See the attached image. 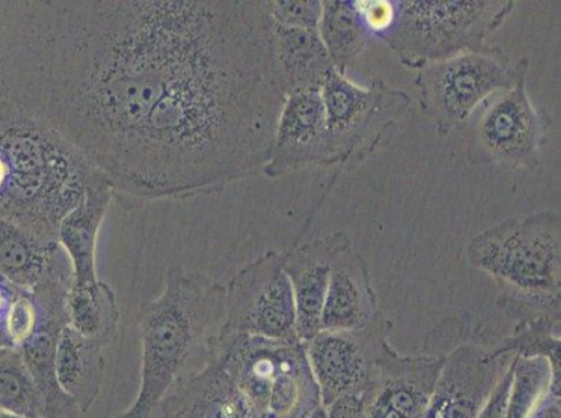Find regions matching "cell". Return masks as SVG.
I'll use <instances>...</instances> for the list:
<instances>
[{
  "instance_id": "6da1fadb",
  "label": "cell",
  "mask_w": 561,
  "mask_h": 418,
  "mask_svg": "<svg viewBox=\"0 0 561 418\" xmlns=\"http://www.w3.org/2000/svg\"><path fill=\"white\" fill-rule=\"evenodd\" d=\"M263 0H0V102L125 208L263 175L285 101Z\"/></svg>"
},
{
  "instance_id": "7a4b0ae2",
  "label": "cell",
  "mask_w": 561,
  "mask_h": 418,
  "mask_svg": "<svg viewBox=\"0 0 561 418\" xmlns=\"http://www.w3.org/2000/svg\"><path fill=\"white\" fill-rule=\"evenodd\" d=\"M108 181L58 130L0 102V218L43 243H59L70 212Z\"/></svg>"
},
{
  "instance_id": "3957f363",
  "label": "cell",
  "mask_w": 561,
  "mask_h": 418,
  "mask_svg": "<svg viewBox=\"0 0 561 418\" xmlns=\"http://www.w3.org/2000/svg\"><path fill=\"white\" fill-rule=\"evenodd\" d=\"M141 382L130 409L115 418H156L161 407L216 357L226 323V287L182 265L164 292L141 305Z\"/></svg>"
},
{
  "instance_id": "277c9868",
  "label": "cell",
  "mask_w": 561,
  "mask_h": 418,
  "mask_svg": "<svg viewBox=\"0 0 561 418\" xmlns=\"http://www.w3.org/2000/svg\"><path fill=\"white\" fill-rule=\"evenodd\" d=\"M468 262L492 277L497 307L515 323L561 321V219L539 211L477 234Z\"/></svg>"
},
{
  "instance_id": "5b68a950",
  "label": "cell",
  "mask_w": 561,
  "mask_h": 418,
  "mask_svg": "<svg viewBox=\"0 0 561 418\" xmlns=\"http://www.w3.org/2000/svg\"><path fill=\"white\" fill-rule=\"evenodd\" d=\"M216 359L247 397L253 418H308L323 406L300 340L221 330Z\"/></svg>"
},
{
  "instance_id": "8992f818",
  "label": "cell",
  "mask_w": 561,
  "mask_h": 418,
  "mask_svg": "<svg viewBox=\"0 0 561 418\" xmlns=\"http://www.w3.org/2000/svg\"><path fill=\"white\" fill-rule=\"evenodd\" d=\"M394 19L379 35L408 69L488 48L513 0H392Z\"/></svg>"
},
{
  "instance_id": "52a82bcc",
  "label": "cell",
  "mask_w": 561,
  "mask_h": 418,
  "mask_svg": "<svg viewBox=\"0 0 561 418\" xmlns=\"http://www.w3.org/2000/svg\"><path fill=\"white\" fill-rule=\"evenodd\" d=\"M529 59L488 47L425 66L413 83L420 105L442 135L466 126L492 95L527 81Z\"/></svg>"
},
{
  "instance_id": "ba28073f",
  "label": "cell",
  "mask_w": 561,
  "mask_h": 418,
  "mask_svg": "<svg viewBox=\"0 0 561 418\" xmlns=\"http://www.w3.org/2000/svg\"><path fill=\"white\" fill-rule=\"evenodd\" d=\"M333 166L374 155L411 109L412 98L385 80L367 86L331 71L321 85Z\"/></svg>"
},
{
  "instance_id": "9c48e42d",
  "label": "cell",
  "mask_w": 561,
  "mask_h": 418,
  "mask_svg": "<svg viewBox=\"0 0 561 418\" xmlns=\"http://www.w3.org/2000/svg\"><path fill=\"white\" fill-rule=\"evenodd\" d=\"M468 126L467 156L473 165L537 170L552 120L530 101L527 83L489 98Z\"/></svg>"
},
{
  "instance_id": "30bf717a",
  "label": "cell",
  "mask_w": 561,
  "mask_h": 418,
  "mask_svg": "<svg viewBox=\"0 0 561 418\" xmlns=\"http://www.w3.org/2000/svg\"><path fill=\"white\" fill-rule=\"evenodd\" d=\"M222 333L299 340L297 305L285 271V252H267L244 265L226 287Z\"/></svg>"
},
{
  "instance_id": "8fae6325",
  "label": "cell",
  "mask_w": 561,
  "mask_h": 418,
  "mask_svg": "<svg viewBox=\"0 0 561 418\" xmlns=\"http://www.w3.org/2000/svg\"><path fill=\"white\" fill-rule=\"evenodd\" d=\"M391 330L390 320L380 313L364 328L320 330L305 341L323 407L340 397L365 396Z\"/></svg>"
},
{
  "instance_id": "7c38bea8",
  "label": "cell",
  "mask_w": 561,
  "mask_h": 418,
  "mask_svg": "<svg viewBox=\"0 0 561 418\" xmlns=\"http://www.w3.org/2000/svg\"><path fill=\"white\" fill-rule=\"evenodd\" d=\"M478 324L445 355L425 418H478L514 355L493 353Z\"/></svg>"
},
{
  "instance_id": "4fadbf2b",
  "label": "cell",
  "mask_w": 561,
  "mask_h": 418,
  "mask_svg": "<svg viewBox=\"0 0 561 418\" xmlns=\"http://www.w3.org/2000/svg\"><path fill=\"white\" fill-rule=\"evenodd\" d=\"M333 166L321 86L290 91L280 108L264 176Z\"/></svg>"
},
{
  "instance_id": "5bb4252c",
  "label": "cell",
  "mask_w": 561,
  "mask_h": 418,
  "mask_svg": "<svg viewBox=\"0 0 561 418\" xmlns=\"http://www.w3.org/2000/svg\"><path fill=\"white\" fill-rule=\"evenodd\" d=\"M443 357H407L387 345L365 392L367 418H425Z\"/></svg>"
},
{
  "instance_id": "9a60e30c",
  "label": "cell",
  "mask_w": 561,
  "mask_h": 418,
  "mask_svg": "<svg viewBox=\"0 0 561 418\" xmlns=\"http://www.w3.org/2000/svg\"><path fill=\"white\" fill-rule=\"evenodd\" d=\"M354 246L343 231H336L316 241L295 242L285 252V271L293 285L297 305V334L302 344L321 330V313L328 293L334 259L344 249Z\"/></svg>"
},
{
  "instance_id": "2e32d148",
  "label": "cell",
  "mask_w": 561,
  "mask_h": 418,
  "mask_svg": "<svg viewBox=\"0 0 561 418\" xmlns=\"http://www.w3.org/2000/svg\"><path fill=\"white\" fill-rule=\"evenodd\" d=\"M381 313L369 268L354 246L334 259L321 313V330H355Z\"/></svg>"
},
{
  "instance_id": "e0dca14e",
  "label": "cell",
  "mask_w": 561,
  "mask_h": 418,
  "mask_svg": "<svg viewBox=\"0 0 561 418\" xmlns=\"http://www.w3.org/2000/svg\"><path fill=\"white\" fill-rule=\"evenodd\" d=\"M68 325V311L43 304L37 328L32 338L19 349L44 397V418H79L81 415L78 405L65 394L56 376V348L60 334Z\"/></svg>"
},
{
  "instance_id": "ac0fdd59",
  "label": "cell",
  "mask_w": 561,
  "mask_h": 418,
  "mask_svg": "<svg viewBox=\"0 0 561 418\" xmlns=\"http://www.w3.org/2000/svg\"><path fill=\"white\" fill-rule=\"evenodd\" d=\"M171 411H182L191 418H253L247 397L216 357L161 407L156 418Z\"/></svg>"
},
{
  "instance_id": "d6986e66",
  "label": "cell",
  "mask_w": 561,
  "mask_h": 418,
  "mask_svg": "<svg viewBox=\"0 0 561 418\" xmlns=\"http://www.w3.org/2000/svg\"><path fill=\"white\" fill-rule=\"evenodd\" d=\"M70 264L59 243H43L0 218V274L19 288L33 290Z\"/></svg>"
},
{
  "instance_id": "ffe728a7",
  "label": "cell",
  "mask_w": 561,
  "mask_h": 418,
  "mask_svg": "<svg viewBox=\"0 0 561 418\" xmlns=\"http://www.w3.org/2000/svg\"><path fill=\"white\" fill-rule=\"evenodd\" d=\"M112 200L114 194L110 185L95 187L87 193L84 200L60 225L58 242L68 254L73 267V285L78 287L100 280L96 274V239Z\"/></svg>"
},
{
  "instance_id": "44dd1931",
  "label": "cell",
  "mask_w": 561,
  "mask_h": 418,
  "mask_svg": "<svg viewBox=\"0 0 561 418\" xmlns=\"http://www.w3.org/2000/svg\"><path fill=\"white\" fill-rule=\"evenodd\" d=\"M273 37L285 95L306 86H321L335 70L319 32L273 23Z\"/></svg>"
},
{
  "instance_id": "7402d4cb",
  "label": "cell",
  "mask_w": 561,
  "mask_h": 418,
  "mask_svg": "<svg viewBox=\"0 0 561 418\" xmlns=\"http://www.w3.org/2000/svg\"><path fill=\"white\" fill-rule=\"evenodd\" d=\"M56 376L66 395L87 413L100 394L105 359L102 346L65 326L55 357Z\"/></svg>"
},
{
  "instance_id": "603a6c76",
  "label": "cell",
  "mask_w": 561,
  "mask_h": 418,
  "mask_svg": "<svg viewBox=\"0 0 561 418\" xmlns=\"http://www.w3.org/2000/svg\"><path fill=\"white\" fill-rule=\"evenodd\" d=\"M319 34L335 70L344 76L358 60L371 37L355 7V0L323 2Z\"/></svg>"
},
{
  "instance_id": "cb8c5ba5",
  "label": "cell",
  "mask_w": 561,
  "mask_h": 418,
  "mask_svg": "<svg viewBox=\"0 0 561 418\" xmlns=\"http://www.w3.org/2000/svg\"><path fill=\"white\" fill-rule=\"evenodd\" d=\"M68 320L76 333L104 348L115 339L119 323L114 290L101 279L85 287L73 285L68 295Z\"/></svg>"
},
{
  "instance_id": "d4e9b609",
  "label": "cell",
  "mask_w": 561,
  "mask_h": 418,
  "mask_svg": "<svg viewBox=\"0 0 561 418\" xmlns=\"http://www.w3.org/2000/svg\"><path fill=\"white\" fill-rule=\"evenodd\" d=\"M0 411L24 418L45 417L44 397L18 349H0Z\"/></svg>"
},
{
  "instance_id": "484cf974",
  "label": "cell",
  "mask_w": 561,
  "mask_h": 418,
  "mask_svg": "<svg viewBox=\"0 0 561 418\" xmlns=\"http://www.w3.org/2000/svg\"><path fill=\"white\" fill-rule=\"evenodd\" d=\"M493 353L543 357L552 367V394L560 395V324L549 320L527 321L514 326L512 335L491 346Z\"/></svg>"
},
{
  "instance_id": "4316f807",
  "label": "cell",
  "mask_w": 561,
  "mask_h": 418,
  "mask_svg": "<svg viewBox=\"0 0 561 418\" xmlns=\"http://www.w3.org/2000/svg\"><path fill=\"white\" fill-rule=\"evenodd\" d=\"M512 371L508 418H529L552 390V367L543 357L515 356Z\"/></svg>"
},
{
  "instance_id": "83f0119b",
  "label": "cell",
  "mask_w": 561,
  "mask_h": 418,
  "mask_svg": "<svg viewBox=\"0 0 561 418\" xmlns=\"http://www.w3.org/2000/svg\"><path fill=\"white\" fill-rule=\"evenodd\" d=\"M268 12L275 24L319 32L323 2H320V0H309V2H302V0H270Z\"/></svg>"
},
{
  "instance_id": "f1b7e54d",
  "label": "cell",
  "mask_w": 561,
  "mask_h": 418,
  "mask_svg": "<svg viewBox=\"0 0 561 418\" xmlns=\"http://www.w3.org/2000/svg\"><path fill=\"white\" fill-rule=\"evenodd\" d=\"M22 288L0 274V349H14L12 324Z\"/></svg>"
},
{
  "instance_id": "f546056e",
  "label": "cell",
  "mask_w": 561,
  "mask_h": 418,
  "mask_svg": "<svg viewBox=\"0 0 561 418\" xmlns=\"http://www.w3.org/2000/svg\"><path fill=\"white\" fill-rule=\"evenodd\" d=\"M355 7L371 37L385 33L394 19V4L391 0H355Z\"/></svg>"
},
{
  "instance_id": "4dcf8cb0",
  "label": "cell",
  "mask_w": 561,
  "mask_h": 418,
  "mask_svg": "<svg viewBox=\"0 0 561 418\" xmlns=\"http://www.w3.org/2000/svg\"><path fill=\"white\" fill-rule=\"evenodd\" d=\"M515 357V356H514ZM513 371L512 363L493 387L491 396L484 403L478 418H508V395L512 386Z\"/></svg>"
},
{
  "instance_id": "1f68e13d",
  "label": "cell",
  "mask_w": 561,
  "mask_h": 418,
  "mask_svg": "<svg viewBox=\"0 0 561 418\" xmlns=\"http://www.w3.org/2000/svg\"><path fill=\"white\" fill-rule=\"evenodd\" d=\"M328 418H367L364 396H344L324 407Z\"/></svg>"
},
{
  "instance_id": "d6a6232c",
  "label": "cell",
  "mask_w": 561,
  "mask_h": 418,
  "mask_svg": "<svg viewBox=\"0 0 561 418\" xmlns=\"http://www.w3.org/2000/svg\"><path fill=\"white\" fill-rule=\"evenodd\" d=\"M560 395L549 392L529 418H561Z\"/></svg>"
},
{
  "instance_id": "836d02e7",
  "label": "cell",
  "mask_w": 561,
  "mask_h": 418,
  "mask_svg": "<svg viewBox=\"0 0 561 418\" xmlns=\"http://www.w3.org/2000/svg\"><path fill=\"white\" fill-rule=\"evenodd\" d=\"M161 418H191L185 413L182 411H171L167 413V415L162 416Z\"/></svg>"
},
{
  "instance_id": "e575fe53",
  "label": "cell",
  "mask_w": 561,
  "mask_h": 418,
  "mask_svg": "<svg viewBox=\"0 0 561 418\" xmlns=\"http://www.w3.org/2000/svg\"><path fill=\"white\" fill-rule=\"evenodd\" d=\"M308 418H328V416H325V409L323 406H320L318 410H316L313 413L312 416L308 417Z\"/></svg>"
},
{
  "instance_id": "d590c367",
  "label": "cell",
  "mask_w": 561,
  "mask_h": 418,
  "mask_svg": "<svg viewBox=\"0 0 561 418\" xmlns=\"http://www.w3.org/2000/svg\"><path fill=\"white\" fill-rule=\"evenodd\" d=\"M0 418H24V417H19V416H14V415H9V413L0 411Z\"/></svg>"
}]
</instances>
